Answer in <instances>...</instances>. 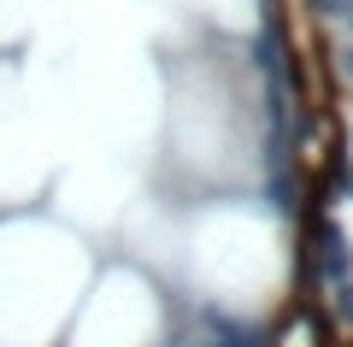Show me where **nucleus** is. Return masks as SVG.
Listing matches in <instances>:
<instances>
[{
    "mask_svg": "<svg viewBox=\"0 0 353 347\" xmlns=\"http://www.w3.org/2000/svg\"><path fill=\"white\" fill-rule=\"evenodd\" d=\"M171 341V300L141 265H106L83 288L71 312L65 347H165Z\"/></svg>",
    "mask_w": 353,
    "mask_h": 347,
    "instance_id": "1",
    "label": "nucleus"
},
{
    "mask_svg": "<svg viewBox=\"0 0 353 347\" xmlns=\"http://www.w3.org/2000/svg\"><path fill=\"white\" fill-rule=\"evenodd\" d=\"M30 24H36V0H0V48L24 41Z\"/></svg>",
    "mask_w": 353,
    "mask_h": 347,
    "instance_id": "2",
    "label": "nucleus"
}]
</instances>
